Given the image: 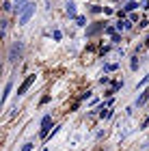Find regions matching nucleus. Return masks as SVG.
Here are the masks:
<instances>
[{
    "label": "nucleus",
    "instance_id": "1",
    "mask_svg": "<svg viewBox=\"0 0 149 151\" xmlns=\"http://www.w3.org/2000/svg\"><path fill=\"white\" fill-rule=\"evenodd\" d=\"M32 13H35V4H32V2H28V4H26V9L22 11V15H19V26L28 24V19L32 17Z\"/></svg>",
    "mask_w": 149,
    "mask_h": 151
},
{
    "label": "nucleus",
    "instance_id": "2",
    "mask_svg": "<svg viewBox=\"0 0 149 151\" xmlns=\"http://www.w3.org/2000/svg\"><path fill=\"white\" fill-rule=\"evenodd\" d=\"M19 56H22V43H13L11 52H9V60L15 63V60H19Z\"/></svg>",
    "mask_w": 149,
    "mask_h": 151
},
{
    "label": "nucleus",
    "instance_id": "3",
    "mask_svg": "<svg viewBox=\"0 0 149 151\" xmlns=\"http://www.w3.org/2000/svg\"><path fill=\"white\" fill-rule=\"evenodd\" d=\"M32 82H35V76H28V78H26V80L22 82V86L17 88V95H24L26 91H28V86L32 84Z\"/></svg>",
    "mask_w": 149,
    "mask_h": 151
},
{
    "label": "nucleus",
    "instance_id": "4",
    "mask_svg": "<svg viewBox=\"0 0 149 151\" xmlns=\"http://www.w3.org/2000/svg\"><path fill=\"white\" fill-rule=\"evenodd\" d=\"M50 125H52V116H43V121H41V132H39V134L45 136V134L50 132Z\"/></svg>",
    "mask_w": 149,
    "mask_h": 151
},
{
    "label": "nucleus",
    "instance_id": "5",
    "mask_svg": "<svg viewBox=\"0 0 149 151\" xmlns=\"http://www.w3.org/2000/svg\"><path fill=\"white\" fill-rule=\"evenodd\" d=\"M67 15L76 17V4H73V2H67Z\"/></svg>",
    "mask_w": 149,
    "mask_h": 151
},
{
    "label": "nucleus",
    "instance_id": "6",
    "mask_svg": "<svg viewBox=\"0 0 149 151\" xmlns=\"http://www.w3.org/2000/svg\"><path fill=\"white\" fill-rule=\"evenodd\" d=\"M9 93H11V82H9V84L4 86V95H2V101H6V99H9Z\"/></svg>",
    "mask_w": 149,
    "mask_h": 151
},
{
    "label": "nucleus",
    "instance_id": "7",
    "mask_svg": "<svg viewBox=\"0 0 149 151\" xmlns=\"http://www.w3.org/2000/svg\"><path fill=\"white\" fill-rule=\"evenodd\" d=\"M99 30H101V26H93V28L86 30V35H95V32H99Z\"/></svg>",
    "mask_w": 149,
    "mask_h": 151
},
{
    "label": "nucleus",
    "instance_id": "8",
    "mask_svg": "<svg viewBox=\"0 0 149 151\" xmlns=\"http://www.w3.org/2000/svg\"><path fill=\"white\" fill-rule=\"evenodd\" d=\"M130 67H132V69H134V71H136V69H138V56H134V58H132V63H130Z\"/></svg>",
    "mask_w": 149,
    "mask_h": 151
},
{
    "label": "nucleus",
    "instance_id": "9",
    "mask_svg": "<svg viewBox=\"0 0 149 151\" xmlns=\"http://www.w3.org/2000/svg\"><path fill=\"white\" fill-rule=\"evenodd\" d=\"M136 6H138L136 2H127V4H125V9H127V11H134V9H136Z\"/></svg>",
    "mask_w": 149,
    "mask_h": 151
},
{
    "label": "nucleus",
    "instance_id": "10",
    "mask_svg": "<svg viewBox=\"0 0 149 151\" xmlns=\"http://www.w3.org/2000/svg\"><path fill=\"white\" fill-rule=\"evenodd\" d=\"M110 114H112L110 110H101V112H99V116H101V119H108V116H110Z\"/></svg>",
    "mask_w": 149,
    "mask_h": 151
},
{
    "label": "nucleus",
    "instance_id": "11",
    "mask_svg": "<svg viewBox=\"0 0 149 151\" xmlns=\"http://www.w3.org/2000/svg\"><path fill=\"white\" fill-rule=\"evenodd\" d=\"M147 82H149V73H147V76H145V78H143V80H140V82H138V86H145V84H147Z\"/></svg>",
    "mask_w": 149,
    "mask_h": 151
},
{
    "label": "nucleus",
    "instance_id": "12",
    "mask_svg": "<svg viewBox=\"0 0 149 151\" xmlns=\"http://www.w3.org/2000/svg\"><path fill=\"white\" fill-rule=\"evenodd\" d=\"M32 149V142H24V147H22V151H30Z\"/></svg>",
    "mask_w": 149,
    "mask_h": 151
},
{
    "label": "nucleus",
    "instance_id": "13",
    "mask_svg": "<svg viewBox=\"0 0 149 151\" xmlns=\"http://www.w3.org/2000/svg\"><path fill=\"white\" fill-rule=\"evenodd\" d=\"M24 2H26V0H17V2H15V9L19 11V9H22V4H24Z\"/></svg>",
    "mask_w": 149,
    "mask_h": 151
},
{
    "label": "nucleus",
    "instance_id": "14",
    "mask_svg": "<svg viewBox=\"0 0 149 151\" xmlns=\"http://www.w3.org/2000/svg\"><path fill=\"white\" fill-rule=\"evenodd\" d=\"M60 37H63V35H60V30H54V39L60 41Z\"/></svg>",
    "mask_w": 149,
    "mask_h": 151
}]
</instances>
